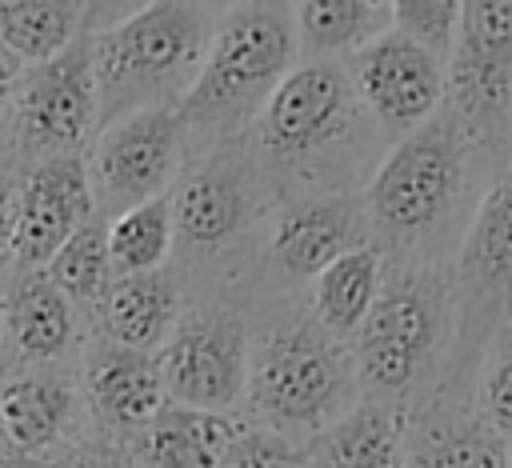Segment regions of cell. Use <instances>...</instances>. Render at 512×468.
Returning <instances> with one entry per match:
<instances>
[{
    "mask_svg": "<svg viewBox=\"0 0 512 468\" xmlns=\"http://www.w3.org/2000/svg\"><path fill=\"white\" fill-rule=\"evenodd\" d=\"M368 244L360 192H304L272 208L260 240V276L272 292L312 284L328 264Z\"/></svg>",
    "mask_w": 512,
    "mask_h": 468,
    "instance_id": "cell-11",
    "label": "cell"
},
{
    "mask_svg": "<svg viewBox=\"0 0 512 468\" xmlns=\"http://www.w3.org/2000/svg\"><path fill=\"white\" fill-rule=\"evenodd\" d=\"M88 400L108 428L144 432L168 404L156 356L120 344H100L88 360Z\"/></svg>",
    "mask_w": 512,
    "mask_h": 468,
    "instance_id": "cell-17",
    "label": "cell"
},
{
    "mask_svg": "<svg viewBox=\"0 0 512 468\" xmlns=\"http://www.w3.org/2000/svg\"><path fill=\"white\" fill-rule=\"evenodd\" d=\"M476 152L440 108L396 140L372 168L360 204L368 244L384 260H444V228H456Z\"/></svg>",
    "mask_w": 512,
    "mask_h": 468,
    "instance_id": "cell-3",
    "label": "cell"
},
{
    "mask_svg": "<svg viewBox=\"0 0 512 468\" xmlns=\"http://www.w3.org/2000/svg\"><path fill=\"white\" fill-rule=\"evenodd\" d=\"M456 340L452 264L444 260H384L380 292L352 336V368L360 400L416 408L436 396Z\"/></svg>",
    "mask_w": 512,
    "mask_h": 468,
    "instance_id": "cell-2",
    "label": "cell"
},
{
    "mask_svg": "<svg viewBox=\"0 0 512 468\" xmlns=\"http://www.w3.org/2000/svg\"><path fill=\"white\" fill-rule=\"evenodd\" d=\"M472 412L512 444V316L492 332L472 376Z\"/></svg>",
    "mask_w": 512,
    "mask_h": 468,
    "instance_id": "cell-28",
    "label": "cell"
},
{
    "mask_svg": "<svg viewBox=\"0 0 512 468\" xmlns=\"http://www.w3.org/2000/svg\"><path fill=\"white\" fill-rule=\"evenodd\" d=\"M224 468H308V456H304V448L244 424Z\"/></svg>",
    "mask_w": 512,
    "mask_h": 468,
    "instance_id": "cell-30",
    "label": "cell"
},
{
    "mask_svg": "<svg viewBox=\"0 0 512 468\" xmlns=\"http://www.w3.org/2000/svg\"><path fill=\"white\" fill-rule=\"evenodd\" d=\"M68 468H120V464H116L108 452H80Z\"/></svg>",
    "mask_w": 512,
    "mask_h": 468,
    "instance_id": "cell-33",
    "label": "cell"
},
{
    "mask_svg": "<svg viewBox=\"0 0 512 468\" xmlns=\"http://www.w3.org/2000/svg\"><path fill=\"white\" fill-rule=\"evenodd\" d=\"M240 428L244 424L236 416L164 404L156 420L140 432L144 468H224Z\"/></svg>",
    "mask_w": 512,
    "mask_h": 468,
    "instance_id": "cell-20",
    "label": "cell"
},
{
    "mask_svg": "<svg viewBox=\"0 0 512 468\" xmlns=\"http://www.w3.org/2000/svg\"><path fill=\"white\" fill-rule=\"evenodd\" d=\"M296 64L348 60L384 32H392V4L380 0H308L292 8Z\"/></svg>",
    "mask_w": 512,
    "mask_h": 468,
    "instance_id": "cell-21",
    "label": "cell"
},
{
    "mask_svg": "<svg viewBox=\"0 0 512 468\" xmlns=\"http://www.w3.org/2000/svg\"><path fill=\"white\" fill-rule=\"evenodd\" d=\"M216 12L204 4H148L92 36L96 128L124 116L176 108L192 88Z\"/></svg>",
    "mask_w": 512,
    "mask_h": 468,
    "instance_id": "cell-6",
    "label": "cell"
},
{
    "mask_svg": "<svg viewBox=\"0 0 512 468\" xmlns=\"http://www.w3.org/2000/svg\"><path fill=\"white\" fill-rule=\"evenodd\" d=\"M12 260L48 264L52 252L96 212L92 180L80 156H44L12 200Z\"/></svg>",
    "mask_w": 512,
    "mask_h": 468,
    "instance_id": "cell-15",
    "label": "cell"
},
{
    "mask_svg": "<svg viewBox=\"0 0 512 468\" xmlns=\"http://www.w3.org/2000/svg\"><path fill=\"white\" fill-rule=\"evenodd\" d=\"M380 276H384V256L372 244L340 256L312 280L308 316L340 344H352V336L360 332V324L380 292Z\"/></svg>",
    "mask_w": 512,
    "mask_h": 468,
    "instance_id": "cell-22",
    "label": "cell"
},
{
    "mask_svg": "<svg viewBox=\"0 0 512 468\" xmlns=\"http://www.w3.org/2000/svg\"><path fill=\"white\" fill-rule=\"evenodd\" d=\"M296 68V28L284 4H236L216 12L204 64L176 104L184 140L200 152L244 140L280 80Z\"/></svg>",
    "mask_w": 512,
    "mask_h": 468,
    "instance_id": "cell-5",
    "label": "cell"
},
{
    "mask_svg": "<svg viewBox=\"0 0 512 468\" xmlns=\"http://www.w3.org/2000/svg\"><path fill=\"white\" fill-rule=\"evenodd\" d=\"M12 188L0 180V260L12 256Z\"/></svg>",
    "mask_w": 512,
    "mask_h": 468,
    "instance_id": "cell-32",
    "label": "cell"
},
{
    "mask_svg": "<svg viewBox=\"0 0 512 468\" xmlns=\"http://www.w3.org/2000/svg\"><path fill=\"white\" fill-rule=\"evenodd\" d=\"M372 136L380 132L352 88L348 64L300 60L280 80V88L248 128L244 144L272 200L280 204L292 188L352 192L344 168L364 156Z\"/></svg>",
    "mask_w": 512,
    "mask_h": 468,
    "instance_id": "cell-1",
    "label": "cell"
},
{
    "mask_svg": "<svg viewBox=\"0 0 512 468\" xmlns=\"http://www.w3.org/2000/svg\"><path fill=\"white\" fill-rule=\"evenodd\" d=\"M44 276L56 284V292L72 304H100V296L112 284V264H108V220L92 212L48 260Z\"/></svg>",
    "mask_w": 512,
    "mask_h": 468,
    "instance_id": "cell-27",
    "label": "cell"
},
{
    "mask_svg": "<svg viewBox=\"0 0 512 468\" xmlns=\"http://www.w3.org/2000/svg\"><path fill=\"white\" fill-rule=\"evenodd\" d=\"M504 468H512V444H508V452H504Z\"/></svg>",
    "mask_w": 512,
    "mask_h": 468,
    "instance_id": "cell-35",
    "label": "cell"
},
{
    "mask_svg": "<svg viewBox=\"0 0 512 468\" xmlns=\"http://www.w3.org/2000/svg\"><path fill=\"white\" fill-rule=\"evenodd\" d=\"M72 416V392L64 380L52 376H12L0 384V428L16 452H44L56 444Z\"/></svg>",
    "mask_w": 512,
    "mask_h": 468,
    "instance_id": "cell-24",
    "label": "cell"
},
{
    "mask_svg": "<svg viewBox=\"0 0 512 468\" xmlns=\"http://www.w3.org/2000/svg\"><path fill=\"white\" fill-rule=\"evenodd\" d=\"M404 408L360 400L348 416L304 444L308 468H404Z\"/></svg>",
    "mask_w": 512,
    "mask_h": 468,
    "instance_id": "cell-19",
    "label": "cell"
},
{
    "mask_svg": "<svg viewBox=\"0 0 512 468\" xmlns=\"http://www.w3.org/2000/svg\"><path fill=\"white\" fill-rule=\"evenodd\" d=\"M176 320H180V280L168 268L140 276H112L108 292L100 296V324L108 344L132 352H152L156 344H164Z\"/></svg>",
    "mask_w": 512,
    "mask_h": 468,
    "instance_id": "cell-18",
    "label": "cell"
},
{
    "mask_svg": "<svg viewBox=\"0 0 512 468\" xmlns=\"http://www.w3.org/2000/svg\"><path fill=\"white\" fill-rule=\"evenodd\" d=\"M0 324L8 328L16 352L32 360L60 356L72 344V304L56 292V284L40 268H28L8 288Z\"/></svg>",
    "mask_w": 512,
    "mask_h": 468,
    "instance_id": "cell-23",
    "label": "cell"
},
{
    "mask_svg": "<svg viewBox=\"0 0 512 468\" xmlns=\"http://www.w3.org/2000/svg\"><path fill=\"white\" fill-rule=\"evenodd\" d=\"M508 444L472 412V400L428 396L404 420V468H504Z\"/></svg>",
    "mask_w": 512,
    "mask_h": 468,
    "instance_id": "cell-16",
    "label": "cell"
},
{
    "mask_svg": "<svg viewBox=\"0 0 512 468\" xmlns=\"http://www.w3.org/2000/svg\"><path fill=\"white\" fill-rule=\"evenodd\" d=\"M444 112L480 160L512 148V0L460 4L456 48L444 64Z\"/></svg>",
    "mask_w": 512,
    "mask_h": 468,
    "instance_id": "cell-8",
    "label": "cell"
},
{
    "mask_svg": "<svg viewBox=\"0 0 512 468\" xmlns=\"http://www.w3.org/2000/svg\"><path fill=\"white\" fill-rule=\"evenodd\" d=\"M452 264L456 340L440 396L472 400V376L492 332L512 316V148L492 160V176L464 220Z\"/></svg>",
    "mask_w": 512,
    "mask_h": 468,
    "instance_id": "cell-7",
    "label": "cell"
},
{
    "mask_svg": "<svg viewBox=\"0 0 512 468\" xmlns=\"http://www.w3.org/2000/svg\"><path fill=\"white\" fill-rule=\"evenodd\" d=\"M248 352H252V324L240 308L204 304L180 312L156 356L164 400L196 412L232 416L244 404Z\"/></svg>",
    "mask_w": 512,
    "mask_h": 468,
    "instance_id": "cell-10",
    "label": "cell"
},
{
    "mask_svg": "<svg viewBox=\"0 0 512 468\" xmlns=\"http://www.w3.org/2000/svg\"><path fill=\"white\" fill-rule=\"evenodd\" d=\"M172 256V204L168 196L124 208L108 224V264L112 276H140L164 268Z\"/></svg>",
    "mask_w": 512,
    "mask_h": 468,
    "instance_id": "cell-26",
    "label": "cell"
},
{
    "mask_svg": "<svg viewBox=\"0 0 512 468\" xmlns=\"http://www.w3.org/2000/svg\"><path fill=\"white\" fill-rule=\"evenodd\" d=\"M172 204V248L212 260L236 252L256 228H268L276 208L252 152L244 140L200 152L196 168H188L168 192Z\"/></svg>",
    "mask_w": 512,
    "mask_h": 468,
    "instance_id": "cell-9",
    "label": "cell"
},
{
    "mask_svg": "<svg viewBox=\"0 0 512 468\" xmlns=\"http://www.w3.org/2000/svg\"><path fill=\"white\" fill-rule=\"evenodd\" d=\"M16 124L24 148L44 156H76L96 128L92 36L80 32L60 56L32 64L16 84Z\"/></svg>",
    "mask_w": 512,
    "mask_h": 468,
    "instance_id": "cell-12",
    "label": "cell"
},
{
    "mask_svg": "<svg viewBox=\"0 0 512 468\" xmlns=\"http://www.w3.org/2000/svg\"><path fill=\"white\" fill-rule=\"evenodd\" d=\"M344 64L368 120L392 144L444 108V64L396 32H384Z\"/></svg>",
    "mask_w": 512,
    "mask_h": 468,
    "instance_id": "cell-13",
    "label": "cell"
},
{
    "mask_svg": "<svg viewBox=\"0 0 512 468\" xmlns=\"http://www.w3.org/2000/svg\"><path fill=\"white\" fill-rule=\"evenodd\" d=\"M392 32L448 64L460 32V4L456 0H400L392 4Z\"/></svg>",
    "mask_w": 512,
    "mask_h": 468,
    "instance_id": "cell-29",
    "label": "cell"
},
{
    "mask_svg": "<svg viewBox=\"0 0 512 468\" xmlns=\"http://www.w3.org/2000/svg\"><path fill=\"white\" fill-rule=\"evenodd\" d=\"M360 404V384L348 344L328 336L308 312L280 308L252 332L244 408L252 428L272 432L296 448Z\"/></svg>",
    "mask_w": 512,
    "mask_h": 468,
    "instance_id": "cell-4",
    "label": "cell"
},
{
    "mask_svg": "<svg viewBox=\"0 0 512 468\" xmlns=\"http://www.w3.org/2000/svg\"><path fill=\"white\" fill-rule=\"evenodd\" d=\"M84 20L88 12L80 4H52V0L0 4V44L16 60L44 64L84 32Z\"/></svg>",
    "mask_w": 512,
    "mask_h": 468,
    "instance_id": "cell-25",
    "label": "cell"
},
{
    "mask_svg": "<svg viewBox=\"0 0 512 468\" xmlns=\"http://www.w3.org/2000/svg\"><path fill=\"white\" fill-rule=\"evenodd\" d=\"M0 468H28L24 460H0Z\"/></svg>",
    "mask_w": 512,
    "mask_h": 468,
    "instance_id": "cell-34",
    "label": "cell"
},
{
    "mask_svg": "<svg viewBox=\"0 0 512 468\" xmlns=\"http://www.w3.org/2000/svg\"><path fill=\"white\" fill-rule=\"evenodd\" d=\"M184 156V128L176 120V108H152L124 116L108 128H100L96 160H92V192L124 212L144 200L168 196Z\"/></svg>",
    "mask_w": 512,
    "mask_h": 468,
    "instance_id": "cell-14",
    "label": "cell"
},
{
    "mask_svg": "<svg viewBox=\"0 0 512 468\" xmlns=\"http://www.w3.org/2000/svg\"><path fill=\"white\" fill-rule=\"evenodd\" d=\"M20 84V60L0 44V124L12 116V96Z\"/></svg>",
    "mask_w": 512,
    "mask_h": 468,
    "instance_id": "cell-31",
    "label": "cell"
},
{
    "mask_svg": "<svg viewBox=\"0 0 512 468\" xmlns=\"http://www.w3.org/2000/svg\"><path fill=\"white\" fill-rule=\"evenodd\" d=\"M0 328H4V324H0Z\"/></svg>",
    "mask_w": 512,
    "mask_h": 468,
    "instance_id": "cell-36",
    "label": "cell"
}]
</instances>
